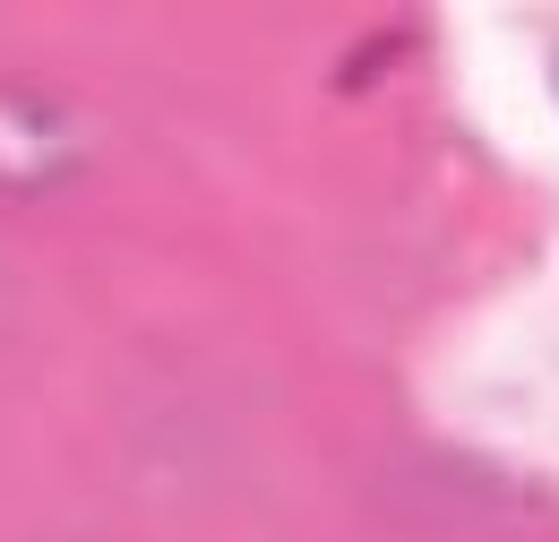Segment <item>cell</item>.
I'll return each instance as SVG.
<instances>
[]
</instances>
